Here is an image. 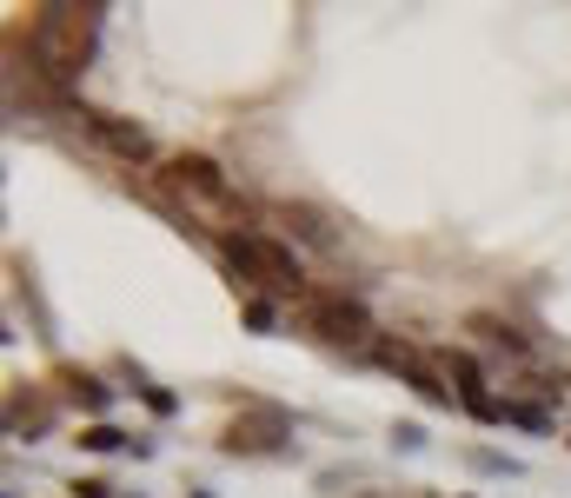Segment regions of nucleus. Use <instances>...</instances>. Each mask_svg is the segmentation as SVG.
<instances>
[{"label":"nucleus","instance_id":"nucleus-1","mask_svg":"<svg viewBox=\"0 0 571 498\" xmlns=\"http://www.w3.org/2000/svg\"><path fill=\"white\" fill-rule=\"evenodd\" d=\"M153 200L167 206V213H180V220H193V226L226 233V239H233V226L247 233V213H239L226 174H219L206 153H180V159H167V174L153 180Z\"/></svg>","mask_w":571,"mask_h":498},{"label":"nucleus","instance_id":"nucleus-2","mask_svg":"<svg viewBox=\"0 0 571 498\" xmlns=\"http://www.w3.org/2000/svg\"><path fill=\"white\" fill-rule=\"evenodd\" d=\"M87 47H94V8H34L27 54H34V67H47L53 87H67L87 67Z\"/></svg>","mask_w":571,"mask_h":498},{"label":"nucleus","instance_id":"nucleus-3","mask_svg":"<svg viewBox=\"0 0 571 498\" xmlns=\"http://www.w3.org/2000/svg\"><path fill=\"white\" fill-rule=\"evenodd\" d=\"M299 325L319 332V340H333V346H366V332H372L366 306L346 299V293H306L299 299Z\"/></svg>","mask_w":571,"mask_h":498},{"label":"nucleus","instance_id":"nucleus-4","mask_svg":"<svg viewBox=\"0 0 571 498\" xmlns=\"http://www.w3.org/2000/svg\"><path fill=\"white\" fill-rule=\"evenodd\" d=\"M226 260L247 273V280H260V286L299 293V266H293V253H286L279 239H266V233H233V239H226Z\"/></svg>","mask_w":571,"mask_h":498},{"label":"nucleus","instance_id":"nucleus-5","mask_svg":"<svg viewBox=\"0 0 571 498\" xmlns=\"http://www.w3.org/2000/svg\"><path fill=\"white\" fill-rule=\"evenodd\" d=\"M279 439H286V419H279L273 405H260L253 419H233V426H226V446H233V452H266V446H279Z\"/></svg>","mask_w":571,"mask_h":498},{"label":"nucleus","instance_id":"nucleus-6","mask_svg":"<svg viewBox=\"0 0 571 498\" xmlns=\"http://www.w3.org/2000/svg\"><path fill=\"white\" fill-rule=\"evenodd\" d=\"M80 120H87V127H94V133H100L120 159H140V153H146V133H140V127H127V120H114V114H80Z\"/></svg>","mask_w":571,"mask_h":498},{"label":"nucleus","instance_id":"nucleus-7","mask_svg":"<svg viewBox=\"0 0 571 498\" xmlns=\"http://www.w3.org/2000/svg\"><path fill=\"white\" fill-rule=\"evenodd\" d=\"M8 419H14V426H40V419H47L40 392H14V399H8Z\"/></svg>","mask_w":571,"mask_h":498},{"label":"nucleus","instance_id":"nucleus-8","mask_svg":"<svg viewBox=\"0 0 571 498\" xmlns=\"http://www.w3.org/2000/svg\"><path fill=\"white\" fill-rule=\"evenodd\" d=\"M67 392H73L80 405H87V412H94V405H107V392H100V386H94L87 372H67Z\"/></svg>","mask_w":571,"mask_h":498},{"label":"nucleus","instance_id":"nucleus-9","mask_svg":"<svg viewBox=\"0 0 571 498\" xmlns=\"http://www.w3.org/2000/svg\"><path fill=\"white\" fill-rule=\"evenodd\" d=\"M80 446H94V452H107V446H120V432H114V426H87V432H80Z\"/></svg>","mask_w":571,"mask_h":498}]
</instances>
